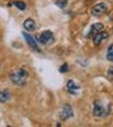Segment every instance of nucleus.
Segmentation results:
<instances>
[{"mask_svg":"<svg viewBox=\"0 0 113 127\" xmlns=\"http://www.w3.org/2000/svg\"><path fill=\"white\" fill-rule=\"evenodd\" d=\"M9 78L15 85L24 86L26 82V79L28 78V72L25 69H19L17 71L11 74Z\"/></svg>","mask_w":113,"mask_h":127,"instance_id":"obj_1","label":"nucleus"},{"mask_svg":"<svg viewBox=\"0 0 113 127\" xmlns=\"http://www.w3.org/2000/svg\"><path fill=\"white\" fill-rule=\"evenodd\" d=\"M110 112V107L106 108L103 103L100 101H96L94 103V114L97 117H106L108 115Z\"/></svg>","mask_w":113,"mask_h":127,"instance_id":"obj_2","label":"nucleus"},{"mask_svg":"<svg viewBox=\"0 0 113 127\" xmlns=\"http://www.w3.org/2000/svg\"><path fill=\"white\" fill-rule=\"evenodd\" d=\"M59 117L62 120H66L69 118L73 117V110L72 108L69 104H65L63 105L61 111L59 113Z\"/></svg>","mask_w":113,"mask_h":127,"instance_id":"obj_3","label":"nucleus"},{"mask_svg":"<svg viewBox=\"0 0 113 127\" xmlns=\"http://www.w3.org/2000/svg\"><path fill=\"white\" fill-rule=\"evenodd\" d=\"M53 41H54V34L50 31H45L39 36V42L42 44L50 43L53 42Z\"/></svg>","mask_w":113,"mask_h":127,"instance_id":"obj_4","label":"nucleus"},{"mask_svg":"<svg viewBox=\"0 0 113 127\" xmlns=\"http://www.w3.org/2000/svg\"><path fill=\"white\" fill-rule=\"evenodd\" d=\"M107 10V6L106 3H100L96 4L95 6H94L92 8V15L94 16H100L101 15H103L104 13H106V11Z\"/></svg>","mask_w":113,"mask_h":127,"instance_id":"obj_5","label":"nucleus"},{"mask_svg":"<svg viewBox=\"0 0 113 127\" xmlns=\"http://www.w3.org/2000/svg\"><path fill=\"white\" fill-rule=\"evenodd\" d=\"M23 36H24V38L26 41V42H27V44L29 45L31 48L35 49V50H37V51H39V48H38V44H37L36 41L34 40V38L32 37L31 35L23 32Z\"/></svg>","mask_w":113,"mask_h":127,"instance_id":"obj_6","label":"nucleus"},{"mask_svg":"<svg viewBox=\"0 0 113 127\" xmlns=\"http://www.w3.org/2000/svg\"><path fill=\"white\" fill-rule=\"evenodd\" d=\"M103 28H104L103 24H101V23H95V24H94L93 26H91V29H90L89 33L88 34V36L90 37V36H95V35L97 34V33H99V32H100L102 29H103Z\"/></svg>","mask_w":113,"mask_h":127,"instance_id":"obj_7","label":"nucleus"},{"mask_svg":"<svg viewBox=\"0 0 113 127\" xmlns=\"http://www.w3.org/2000/svg\"><path fill=\"white\" fill-rule=\"evenodd\" d=\"M23 26L25 27V29L26 31H28V32H33V31L36 29V23H35V21L29 18V19L25 20Z\"/></svg>","mask_w":113,"mask_h":127,"instance_id":"obj_8","label":"nucleus"},{"mask_svg":"<svg viewBox=\"0 0 113 127\" xmlns=\"http://www.w3.org/2000/svg\"><path fill=\"white\" fill-rule=\"evenodd\" d=\"M108 37V33L107 32H99L94 36V42L95 45H100V42H102V40L106 39V38Z\"/></svg>","mask_w":113,"mask_h":127,"instance_id":"obj_9","label":"nucleus"},{"mask_svg":"<svg viewBox=\"0 0 113 127\" xmlns=\"http://www.w3.org/2000/svg\"><path fill=\"white\" fill-rule=\"evenodd\" d=\"M67 88H68L69 92L71 93L72 94H76V92L77 91V90L80 89V87L77 85H76V83L74 82L73 81H71V80H70L68 81V83H67Z\"/></svg>","mask_w":113,"mask_h":127,"instance_id":"obj_10","label":"nucleus"},{"mask_svg":"<svg viewBox=\"0 0 113 127\" xmlns=\"http://www.w3.org/2000/svg\"><path fill=\"white\" fill-rule=\"evenodd\" d=\"M10 98V94L8 91H1L0 92V103H6Z\"/></svg>","mask_w":113,"mask_h":127,"instance_id":"obj_11","label":"nucleus"},{"mask_svg":"<svg viewBox=\"0 0 113 127\" xmlns=\"http://www.w3.org/2000/svg\"><path fill=\"white\" fill-rule=\"evenodd\" d=\"M13 4L20 10H25L26 9V3L22 1H15V2H13Z\"/></svg>","mask_w":113,"mask_h":127,"instance_id":"obj_12","label":"nucleus"},{"mask_svg":"<svg viewBox=\"0 0 113 127\" xmlns=\"http://www.w3.org/2000/svg\"><path fill=\"white\" fill-rule=\"evenodd\" d=\"M106 58L108 60L113 62V45H111L108 48L107 51V54H106Z\"/></svg>","mask_w":113,"mask_h":127,"instance_id":"obj_13","label":"nucleus"},{"mask_svg":"<svg viewBox=\"0 0 113 127\" xmlns=\"http://www.w3.org/2000/svg\"><path fill=\"white\" fill-rule=\"evenodd\" d=\"M67 2H68V0H57L55 4L58 6L59 8H60V9H64L65 6L67 5Z\"/></svg>","mask_w":113,"mask_h":127,"instance_id":"obj_14","label":"nucleus"},{"mask_svg":"<svg viewBox=\"0 0 113 127\" xmlns=\"http://www.w3.org/2000/svg\"><path fill=\"white\" fill-rule=\"evenodd\" d=\"M59 72L61 73H65V72H67L68 71V65H67V64H64L63 65H61L60 67H59Z\"/></svg>","mask_w":113,"mask_h":127,"instance_id":"obj_15","label":"nucleus"},{"mask_svg":"<svg viewBox=\"0 0 113 127\" xmlns=\"http://www.w3.org/2000/svg\"><path fill=\"white\" fill-rule=\"evenodd\" d=\"M108 78L110 81L113 80V67H110L108 70Z\"/></svg>","mask_w":113,"mask_h":127,"instance_id":"obj_16","label":"nucleus"}]
</instances>
